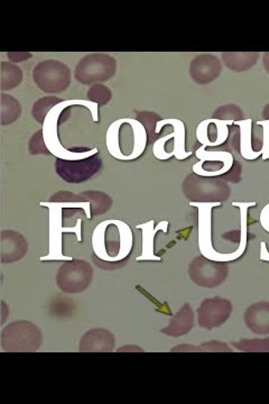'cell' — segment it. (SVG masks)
Returning <instances> with one entry per match:
<instances>
[{
	"label": "cell",
	"mask_w": 269,
	"mask_h": 404,
	"mask_svg": "<svg viewBox=\"0 0 269 404\" xmlns=\"http://www.w3.org/2000/svg\"><path fill=\"white\" fill-rule=\"evenodd\" d=\"M1 243L11 245L1 246V262H16L23 258L29 251V244L19 233L14 231H1Z\"/></svg>",
	"instance_id": "8fae6325"
},
{
	"label": "cell",
	"mask_w": 269,
	"mask_h": 404,
	"mask_svg": "<svg viewBox=\"0 0 269 404\" xmlns=\"http://www.w3.org/2000/svg\"><path fill=\"white\" fill-rule=\"evenodd\" d=\"M221 71L219 60L217 56L211 54H201L192 61L191 72L192 79L200 84H210L217 79Z\"/></svg>",
	"instance_id": "9c48e42d"
},
{
	"label": "cell",
	"mask_w": 269,
	"mask_h": 404,
	"mask_svg": "<svg viewBox=\"0 0 269 404\" xmlns=\"http://www.w3.org/2000/svg\"><path fill=\"white\" fill-rule=\"evenodd\" d=\"M29 152L31 155L51 154L50 151L47 150L46 145H45L42 129H39L31 136V142H29Z\"/></svg>",
	"instance_id": "cb8c5ba5"
},
{
	"label": "cell",
	"mask_w": 269,
	"mask_h": 404,
	"mask_svg": "<svg viewBox=\"0 0 269 404\" xmlns=\"http://www.w3.org/2000/svg\"><path fill=\"white\" fill-rule=\"evenodd\" d=\"M108 152L116 160H136L146 150L148 135L137 119L121 118L113 121L106 136Z\"/></svg>",
	"instance_id": "7a4b0ae2"
},
{
	"label": "cell",
	"mask_w": 269,
	"mask_h": 404,
	"mask_svg": "<svg viewBox=\"0 0 269 404\" xmlns=\"http://www.w3.org/2000/svg\"><path fill=\"white\" fill-rule=\"evenodd\" d=\"M166 125H171L176 131V137H174V147H173L172 153L178 160H184V158L191 156L192 152H186V125L183 121L180 119H161L156 125V135L160 134L163 127Z\"/></svg>",
	"instance_id": "5bb4252c"
},
{
	"label": "cell",
	"mask_w": 269,
	"mask_h": 404,
	"mask_svg": "<svg viewBox=\"0 0 269 404\" xmlns=\"http://www.w3.org/2000/svg\"><path fill=\"white\" fill-rule=\"evenodd\" d=\"M115 339L107 330L94 329L86 333L80 341V352H111Z\"/></svg>",
	"instance_id": "4fadbf2b"
},
{
	"label": "cell",
	"mask_w": 269,
	"mask_h": 404,
	"mask_svg": "<svg viewBox=\"0 0 269 404\" xmlns=\"http://www.w3.org/2000/svg\"><path fill=\"white\" fill-rule=\"evenodd\" d=\"M1 90L15 89L23 81V71L19 66L9 62H1Z\"/></svg>",
	"instance_id": "d6986e66"
},
{
	"label": "cell",
	"mask_w": 269,
	"mask_h": 404,
	"mask_svg": "<svg viewBox=\"0 0 269 404\" xmlns=\"http://www.w3.org/2000/svg\"><path fill=\"white\" fill-rule=\"evenodd\" d=\"M137 121H141L144 125L147 135H148V142L151 139H154L155 135H156L157 123L161 121L160 117L156 113L144 111V113H138Z\"/></svg>",
	"instance_id": "603a6c76"
},
{
	"label": "cell",
	"mask_w": 269,
	"mask_h": 404,
	"mask_svg": "<svg viewBox=\"0 0 269 404\" xmlns=\"http://www.w3.org/2000/svg\"><path fill=\"white\" fill-rule=\"evenodd\" d=\"M243 53H223L225 66L233 71H245L256 64L257 53H247L246 56L241 60Z\"/></svg>",
	"instance_id": "ac0fdd59"
},
{
	"label": "cell",
	"mask_w": 269,
	"mask_h": 404,
	"mask_svg": "<svg viewBox=\"0 0 269 404\" xmlns=\"http://www.w3.org/2000/svg\"><path fill=\"white\" fill-rule=\"evenodd\" d=\"M0 100H1V103H0L1 106V113H0L1 126L15 123L21 115V107L19 100H16L15 98L7 95L5 92L1 94Z\"/></svg>",
	"instance_id": "9a60e30c"
},
{
	"label": "cell",
	"mask_w": 269,
	"mask_h": 404,
	"mask_svg": "<svg viewBox=\"0 0 269 404\" xmlns=\"http://www.w3.org/2000/svg\"><path fill=\"white\" fill-rule=\"evenodd\" d=\"M258 126L263 127L264 131V143H263V160L269 158V119L267 121H257Z\"/></svg>",
	"instance_id": "484cf974"
},
{
	"label": "cell",
	"mask_w": 269,
	"mask_h": 404,
	"mask_svg": "<svg viewBox=\"0 0 269 404\" xmlns=\"http://www.w3.org/2000/svg\"><path fill=\"white\" fill-rule=\"evenodd\" d=\"M221 202H190V206L198 208L199 211V242L200 252L202 256L213 262H231L243 256L247 247V218L248 209L255 207L256 202H233V207L240 209L241 236L240 245L235 253L223 254L213 248L211 238V213L212 209L219 207Z\"/></svg>",
	"instance_id": "6da1fadb"
},
{
	"label": "cell",
	"mask_w": 269,
	"mask_h": 404,
	"mask_svg": "<svg viewBox=\"0 0 269 404\" xmlns=\"http://www.w3.org/2000/svg\"><path fill=\"white\" fill-rule=\"evenodd\" d=\"M264 64L267 72H269V53H265L264 54Z\"/></svg>",
	"instance_id": "83f0119b"
},
{
	"label": "cell",
	"mask_w": 269,
	"mask_h": 404,
	"mask_svg": "<svg viewBox=\"0 0 269 404\" xmlns=\"http://www.w3.org/2000/svg\"><path fill=\"white\" fill-rule=\"evenodd\" d=\"M86 96H88L89 101L97 103L98 106L107 105L111 100V98H113V94L110 91L109 88L100 84L91 86L88 92H86Z\"/></svg>",
	"instance_id": "7402d4cb"
},
{
	"label": "cell",
	"mask_w": 269,
	"mask_h": 404,
	"mask_svg": "<svg viewBox=\"0 0 269 404\" xmlns=\"http://www.w3.org/2000/svg\"><path fill=\"white\" fill-rule=\"evenodd\" d=\"M31 53H23V52H13L8 53L7 56L9 60L14 61V62H23V61L29 60L31 58Z\"/></svg>",
	"instance_id": "4316f807"
},
{
	"label": "cell",
	"mask_w": 269,
	"mask_h": 404,
	"mask_svg": "<svg viewBox=\"0 0 269 404\" xmlns=\"http://www.w3.org/2000/svg\"><path fill=\"white\" fill-rule=\"evenodd\" d=\"M72 106H83V107L88 108L91 113L93 121H99V113H98L99 106L97 103H91L89 100H63L62 103H58L54 108H52V111L46 116L44 123H43V136H44L47 150L50 151L51 154L54 155L55 158H60V160H84V158H90V156H93V155L99 153L98 148H92V150L84 151V152H76V151L66 150V147L61 144L58 131L60 117L66 108L72 107Z\"/></svg>",
	"instance_id": "277c9868"
},
{
	"label": "cell",
	"mask_w": 269,
	"mask_h": 404,
	"mask_svg": "<svg viewBox=\"0 0 269 404\" xmlns=\"http://www.w3.org/2000/svg\"><path fill=\"white\" fill-rule=\"evenodd\" d=\"M33 80L45 94H60L70 86V69L61 61H42L33 70Z\"/></svg>",
	"instance_id": "52a82bcc"
},
{
	"label": "cell",
	"mask_w": 269,
	"mask_h": 404,
	"mask_svg": "<svg viewBox=\"0 0 269 404\" xmlns=\"http://www.w3.org/2000/svg\"><path fill=\"white\" fill-rule=\"evenodd\" d=\"M82 193L91 203L92 216L105 213L113 205V200L110 199V197H108L107 194L103 192L86 191Z\"/></svg>",
	"instance_id": "44dd1931"
},
{
	"label": "cell",
	"mask_w": 269,
	"mask_h": 404,
	"mask_svg": "<svg viewBox=\"0 0 269 404\" xmlns=\"http://www.w3.org/2000/svg\"><path fill=\"white\" fill-rule=\"evenodd\" d=\"M133 244V231L121 221H102L92 235V250L103 262H123L131 254Z\"/></svg>",
	"instance_id": "3957f363"
},
{
	"label": "cell",
	"mask_w": 269,
	"mask_h": 404,
	"mask_svg": "<svg viewBox=\"0 0 269 404\" xmlns=\"http://www.w3.org/2000/svg\"><path fill=\"white\" fill-rule=\"evenodd\" d=\"M42 207L49 208L50 211V253L47 256H42V261H72V256L63 255L62 235L64 233H76L78 242H82V219H78L74 227H63L62 202H41Z\"/></svg>",
	"instance_id": "5b68a950"
},
{
	"label": "cell",
	"mask_w": 269,
	"mask_h": 404,
	"mask_svg": "<svg viewBox=\"0 0 269 404\" xmlns=\"http://www.w3.org/2000/svg\"><path fill=\"white\" fill-rule=\"evenodd\" d=\"M63 100L54 96H49V97L41 98V99L35 101L33 109H31V115L35 121H39V123H44L46 116L49 115L52 108L58 103H62Z\"/></svg>",
	"instance_id": "ffe728a7"
},
{
	"label": "cell",
	"mask_w": 269,
	"mask_h": 404,
	"mask_svg": "<svg viewBox=\"0 0 269 404\" xmlns=\"http://www.w3.org/2000/svg\"><path fill=\"white\" fill-rule=\"evenodd\" d=\"M260 225H262L263 228L266 229L269 233V205H267L260 213ZM260 258L263 261H269V253L267 252L266 243H262Z\"/></svg>",
	"instance_id": "d4e9b609"
},
{
	"label": "cell",
	"mask_w": 269,
	"mask_h": 404,
	"mask_svg": "<svg viewBox=\"0 0 269 404\" xmlns=\"http://www.w3.org/2000/svg\"><path fill=\"white\" fill-rule=\"evenodd\" d=\"M193 325V315H192L191 308L190 305H184L182 311L174 317V320L170 323L168 328L163 330V333L172 335V336H178V327H181V335L191 330Z\"/></svg>",
	"instance_id": "e0dca14e"
},
{
	"label": "cell",
	"mask_w": 269,
	"mask_h": 404,
	"mask_svg": "<svg viewBox=\"0 0 269 404\" xmlns=\"http://www.w3.org/2000/svg\"><path fill=\"white\" fill-rule=\"evenodd\" d=\"M115 59L106 53H92L78 61L74 70V78L82 84H92L111 79L116 74Z\"/></svg>",
	"instance_id": "8992f818"
},
{
	"label": "cell",
	"mask_w": 269,
	"mask_h": 404,
	"mask_svg": "<svg viewBox=\"0 0 269 404\" xmlns=\"http://www.w3.org/2000/svg\"><path fill=\"white\" fill-rule=\"evenodd\" d=\"M76 278H82L86 281L91 282L92 268L91 266L83 261H71L59 270L58 286L62 291L70 293L72 288V282Z\"/></svg>",
	"instance_id": "30bf717a"
},
{
	"label": "cell",
	"mask_w": 269,
	"mask_h": 404,
	"mask_svg": "<svg viewBox=\"0 0 269 404\" xmlns=\"http://www.w3.org/2000/svg\"><path fill=\"white\" fill-rule=\"evenodd\" d=\"M98 154L84 158V160L78 161H66L58 158L55 162L56 173L68 183L76 184L86 181L101 168L102 161Z\"/></svg>",
	"instance_id": "ba28073f"
},
{
	"label": "cell",
	"mask_w": 269,
	"mask_h": 404,
	"mask_svg": "<svg viewBox=\"0 0 269 404\" xmlns=\"http://www.w3.org/2000/svg\"><path fill=\"white\" fill-rule=\"evenodd\" d=\"M235 125L240 127V153L243 158L246 160H256L260 155H263V151L255 152L251 144V129H253V121L246 119V121H235Z\"/></svg>",
	"instance_id": "2e32d148"
},
{
	"label": "cell",
	"mask_w": 269,
	"mask_h": 404,
	"mask_svg": "<svg viewBox=\"0 0 269 404\" xmlns=\"http://www.w3.org/2000/svg\"><path fill=\"white\" fill-rule=\"evenodd\" d=\"M168 221H163L155 227V221H149L136 227L143 231V253L141 256H137L136 261L162 260L160 256L154 254V238L157 231H163L165 234L168 233Z\"/></svg>",
	"instance_id": "7c38bea8"
}]
</instances>
